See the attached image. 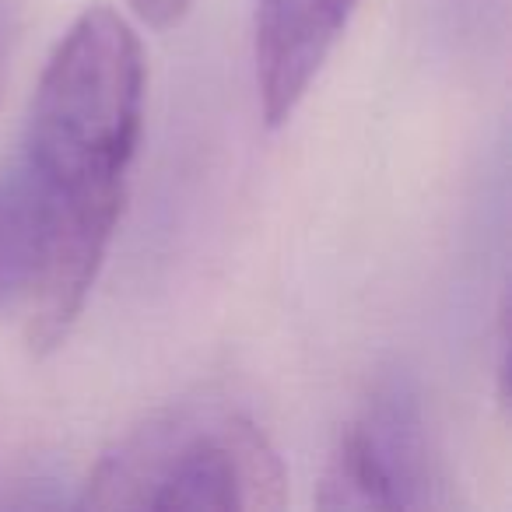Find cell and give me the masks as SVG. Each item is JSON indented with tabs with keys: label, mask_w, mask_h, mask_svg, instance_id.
Wrapping results in <instances>:
<instances>
[{
	"label": "cell",
	"mask_w": 512,
	"mask_h": 512,
	"mask_svg": "<svg viewBox=\"0 0 512 512\" xmlns=\"http://www.w3.org/2000/svg\"><path fill=\"white\" fill-rule=\"evenodd\" d=\"M144 123V50L109 4L88 8L46 60L11 162L46 232L29 306L36 355L60 348L92 295L127 197Z\"/></svg>",
	"instance_id": "6da1fadb"
},
{
	"label": "cell",
	"mask_w": 512,
	"mask_h": 512,
	"mask_svg": "<svg viewBox=\"0 0 512 512\" xmlns=\"http://www.w3.org/2000/svg\"><path fill=\"white\" fill-rule=\"evenodd\" d=\"M288 498L267 432L225 397H186L123 432L88 474L81 509H246Z\"/></svg>",
	"instance_id": "7a4b0ae2"
},
{
	"label": "cell",
	"mask_w": 512,
	"mask_h": 512,
	"mask_svg": "<svg viewBox=\"0 0 512 512\" xmlns=\"http://www.w3.org/2000/svg\"><path fill=\"white\" fill-rule=\"evenodd\" d=\"M432 446L425 407L404 369H386L372 383L355 418L344 425L316 505L320 509H428L435 505Z\"/></svg>",
	"instance_id": "3957f363"
},
{
	"label": "cell",
	"mask_w": 512,
	"mask_h": 512,
	"mask_svg": "<svg viewBox=\"0 0 512 512\" xmlns=\"http://www.w3.org/2000/svg\"><path fill=\"white\" fill-rule=\"evenodd\" d=\"M362 0H256L253 78L267 127H285Z\"/></svg>",
	"instance_id": "277c9868"
},
{
	"label": "cell",
	"mask_w": 512,
	"mask_h": 512,
	"mask_svg": "<svg viewBox=\"0 0 512 512\" xmlns=\"http://www.w3.org/2000/svg\"><path fill=\"white\" fill-rule=\"evenodd\" d=\"M46 278V232L18 165H0V313L36 302Z\"/></svg>",
	"instance_id": "5b68a950"
},
{
	"label": "cell",
	"mask_w": 512,
	"mask_h": 512,
	"mask_svg": "<svg viewBox=\"0 0 512 512\" xmlns=\"http://www.w3.org/2000/svg\"><path fill=\"white\" fill-rule=\"evenodd\" d=\"M130 11H134L137 22H144L155 32L176 29L186 18V11L193 8V0H127Z\"/></svg>",
	"instance_id": "8992f818"
},
{
	"label": "cell",
	"mask_w": 512,
	"mask_h": 512,
	"mask_svg": "<svg viewBox=\"0 0 512 512\" xmlns=\"http://www.w3.org/2000/svg\"><path fill=\"white\" fill-rule=\"evenodd\" d=\"M18 32V0H0V78L8 67V53Z\"/></svg>",
	"instance_id": "52a82bcc"
}]
</instances>
